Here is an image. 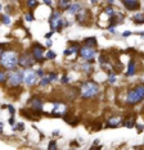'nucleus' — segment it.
Here are the masks:
<instances>
[{
	"mask_svg": "<svg viewBox=\"0 0 144 150\" xmlns=\"http://www.w3.org/2000/svg\"><path fill=\"white\" fill-rule=\"evenodd\" d=\"M0 66L8 71L16 69L18 66V54L14 50H6L0 55Z\"/></svg>",
	"mask_w": 144,
	"mask_h": 150,
	"instance_id": "f257e3e1",
	"label": "nucleus"
},
{
	"mask_svg": "<svg viewBox=\"0 0 144 150\" xmlns=\"http://www.w3.org/2000/svg\"><path fill=\"white\" fill-rule=\"evenodd\" d=\"M144 99V85H138L134 88H130L126 94L125 103L128 105H136Z\"/></svg>",
	"mask_w": 144,
	"mask_h": 150,
	"instance_id": "f03ea898",
	"label": "nucleus"
},
{
	"mask_svg": "<svg viewBox=\"0 0 144 150\" xmlns=\"http://www.w3.org/2000/svg\"><path fill=\"white\" fill-rule=\"evenodd\" d=\"M99 94V86L94 81H86L80 87V96L84 99H93Z\"/></svg>",
	"mask_w": 144,
	"mask_h": 150,
	"instance_id": "7ed1b4c3",
	"label": "nucleus"
},
{
	"mask_svg": "<svg viewBox=\"0 0 144 150\" xmlns=\"http://www.w3.org/2000/svg\"><path fill=\"white\" fill-rule=\"evenodd\" d=\"M49 25H50L51 31H62L63 27L68 26L70 23L67 21H64V18L62 17L61 12H53L50 16V18H49Z\"/></svg>",
	"mask_w": 144,
	"mask_h": 150,
	"instance_id": "20e7f679",
	"label": "nucleus"
},
{
	"mask_svg": "<svg viewBox=\"0 0 144 150\" xmlns=\"http://www.w3.org/2000/svg\"><path fill=\"white\" fill-rule=\"evenodd\" d=\"M8 82L10 87H19L23 83V69H13L8 74Z\"/></svg>",
	"mask_w": 144,
	"mask_h": 150,
	"instance_id": "39448f33",
	"label": "nucleus"
},
{
	"mask_svg": "<svg viewBox=\"0 0 144 150\" xmlns=\"http://www.w3.org/2000/svg\"><path fill=\"white\" fill-rule=\"evenodd\" d=\"M35 58L31 52H25L18 55V66L22 68H31L35 64Z\"/></svg>",
	"mask_w": 144,
	"mask_h": 150,
	"instance_id": "423d86ee",
	"label": "nucleus"
},
{
	"mask_svg": "<svg viewBox=\"0 0 144 150\" xmlns=\"http://www.w3.org/2000/svg\"><path fill=\"white\" fill-rule=\"evenodd\" d=\"M78 55H80L85 62H93L94 58L97 57V50L94 49L93 46H88L84 45L80 47V52H78Z\"/></svg>",
	"mask_w": 144,
	"mask_h": 150,
	"instance_id": "0eeeda50",
	"label": "nucleus"
},
{
	"mask_svg": "<svg viewBox=\"0 0 144 150\" xmlns=\"http://www.w3.org/2000/svg\"><path fill=\"white\" fill-rule=\"evenodd\" d=\"M37 80H39V76L36 74V71H32L30 68H26L23 71V83L26 86H29V87L35 86L37 83Z\"/></svg>",
	"mask_w": 144,
	"mask_h": 150,
	"instance_id": "6e6552de",
	"label": "nucleus"
},
{
	"mask_svg": "<svg viewBox=\"0 0 144 150\" xmlns=\"http://www.w3.org/2000/svg\"><path fill=\"white\" fill-rule=\"evenodd\" d=\"M44 52H45V47H44L41 44H34L32 47H31V53H32L34 58H35L36 62H43L45 59V55H44Z\"/></svg>",
	"mask_w": 144,
	"mask_h": 150,
	"instance_id": "1a4fd4ad",
	"label": "nucleus"
},
{
	"mask_svg": "<svg viewBox=\"0 0 144 150\" xmlns=\"http://www.w3.org/2000/svg\"><path fill=\"white\" fill-rule=\"evenodd\" d=\"M30 107H31V110L34 112L36 115H40L43 113V99L40 96H34L30 99Z\"/></svg>",
	"mask_w": 144,
	"mask_h": 150,
	"instance_id": "9d476101",
	"label": "nucleus"
},
{
	"mask_svg": "<svg viewBox=\"0 0 144 150\" xmlns=\"http://www.w3.org/2000/svg\"><path fill=\"white\" fill-rule=\"evenodd\" d=\"M67 113V107L64 103H62V101H57V103H54L53 105V109H51V115L53 117H62V115H64Z\"/></svg>",
	"mask_w": 144,
	"mask_h": 150,
	"instance_id": "9b49d317",
	"label": "nucleus"
},
{
	"mask_svg": "<svg viewBox=\"0 0 144 150\" xmlns=\"http://www.w3.org/2000/svg\"><path fill=\"white\" fill-rule=\"evenodd\" d=\"M121 1L128 11H138L140 8L139 0H121Z\"/></svg>",
	"mask_w": 144,
	"mask_h": 150,
	"instance_id": "f8f14e48",
	"label": "nucleus"
},
{
	"mask_svg": "<svg viewBox=\"0 0 144 150\" xmlns=\"http://www.w3.org/2000/svg\"><path fill=\"white\" fill-rule=\"evenodd\" d=\"M76 17H77V22L80 23V25H86V19L90 18V12H89L88 9L82 8L76 14Z\"/></svg>",
	"mask_w": 144,
	"mask_h": 150,
	"instance_id": "ddd939ff",
	"label": "nucleus"
},
{
	"mask_svg": "<svg viewBox=\"0 0 144 150\" xmlns=\"http://www.w3.org/2000/svg\"><path fill=\"white\" fill-rule=\"evenodd\" d=\"M82 8H84V6H82L81 3H77V1H76V3H71V5L67 8V13H68V14L76 16Z\"/></svg>",
	"mask_w": 144,
	"mask_h": 150,
	"instance_id": "4468645a",
	"label": "nucleus"
},
{
	"mask_svg": "<svg viewBox=\"0 0 144 150\" xmlns=\"http://www.w3.org/2000/svg\"><path fill=\"white\" fill-rule=\"evenodd\" d=\"M122 123V118H120V117H112V118H109L108 121H107V125H106V127H118Z\"/></svg>",
	"mask_w": 144,
	"mask_h": 150,
	"instance_id": "2eb2a0df",
	"label": "nucleus"
},
{
	"mask_svg": "<svg viewBox=\"0 0 144 150\" xmlns=\"http://www.w3.org/2000/svg\"><path fill=\"white\" fill-rule=\"evenodd\" d=\"M136 73V63L135 60H130L129 62V66H128V71H126V74L130 77V76H134Z\"/></svg>",
	"mask_w": 144,
	"mask_h": 150,
	"instance_id": "dca6fc26",
	"label": "nucleus"
},
{
	"mask_svg": "<svg viewBox=\"0 0 144 150\" xmlns=\"http://www.w3.org/2000/svg\"><path fill=\"white\" fill-rule=\"evenodd\" d=\"M133 21L136 25H143L144 23V13H136L133 16Z\"/></svg>",
	"mask_w": 144,
	"mask_h": 150,
	"instance_id": "f3484780",
	"label": "nucleus"
},
{
	"mask_svg": "<svg viewBox=\"0 0 144 150\" xmlns=\"http://www.w3.org/2000/svg\"><path fill=\"white\" fill-rule=\"evenodd\" d=\"M71 0H58V8L63 9V11H67V8L71 5Z\"/></svg>",
	"mask_w": 144,
	"mask_h": 150,
	"instance_id": "a211bd4d",
	"label": "nucleus"
},
{
	"mask_svg": "<svg viewBox=\"0 0 144 150\" xmlns=\"http://www.w3.org/2000/svg\"><path fill=\"white\" fill-rule=\"evenodd\" d=\"M81 71L85 73H90L93 71V64L91 62H85L84 64H81Z\"/></svg>",
	"mask_w": 144,
	"mask_h": 150,
	"instance_id": "6ab92c4d",
	"label": "nucleus"
},
{
	"mask_svg": "<svg viewBox=\"0 0 144 150\" xmlns=\"http://www.w3.org/2000/svg\"><path fill=\"white\" fill-rule=\"evenodd\" d=\"M97 39L95 37H88V39H85L84 40V45H88V46H93V47H95L97 46Z\"/></svg>",
	"mask_w": 144,
	"mask_h": 150,
	"instance_id": "aec40b11",
	"label": "nucleus"
},
{
	"mask_svg": "<svg viewBox=\"0 0 144 150\" xmlns=\"http://www.w3.org/2000/svg\"><path fill=\"white\" fill-rule=\"evenodd\" d=\"M51 82V80H50V77L49 76H44V77H41V80L39 81V85L40 86H43V87H45L48 86Z\"/></svg>",
	"mask_w": 144,
	"mask_h": 150,
	"instance_id": "412c9836",
	"label": "nucleus"
},
{
	"mask_svg": "<svg viewBox=\"0 0 144 150\" xmlns=\"http://www.w3.org/2000/svg\"><path fill=\"white\" fill-rule=\"evenodd\" d=\"M122 123L125 127H128V128H131L135 126V122H134V118H126V119H123L122 121Z\"/></svg>",
	"mask_w": 144,
	"mask_h": 150,
	"instance_id": "4be33fe9",
	"label": "nucleus"
},
{
	"mask_svg": "<svg viewBox=\"0 0 144 150\" xmlns=\"http://www.w3.org/2000/svg\"><path fill=\"white\" fill-rule=\"evenodd\" d=\"M80 45H78L77 42H73L72 44V46L70 47V52H71V54H78V52H80Z\"/></svg>",
	"mask_w": 144,
	"mask_h": 150,
	"instance_id": "5701e85b",
	"label": "nucleus"
},
{
	"mask_svg": "<svg viewBox=\"0 0 144 150\" xmlns=\"http://www.w3.org/2000/svg\"><path fill=\"white\" fill-rule=\"evenodd\" d=\"M6 81H8V74L5 71L0 69V83H5Z\"/></svg>",
	"mask_w": 144,
	"mask_h": 150,
	"instance_id": "b1692460",
	"label": "nucleus"
},
{
	"mask_svg": "<svg viewBox=\"0 0 144 150\" xmlns=\"http://www.w3.org/2000/svg\"><path fill=\"white\" fill-rule=\"evenodd\" d=\"M0 21H1L4 25H10V22H12V19H10V17L8 16V14H4V16H1L0 17Z\"/></svg>",
	"mask_w": 144,
	"mask_h": 150,
	"instance_id": "393cba45",
	"label": "nucleus"
},
{
	"mask_svg": "<svg viewBox=\"0 0 144 150\" xmlns=\"http://www.w3.org/2000/svg\"><path fill=\"white\" fill-rule=\"evenodd\" d=\"M104 13H106V14H108L109 17H113V16L116 14V12H115V8H113V6H111V5H109V6H107V8L104 9Z\"/></svg>",
	"mask_w": 144,
	"mask_h": 150,
	"instance_id": "a878e982",
	"label": "nucleus"
},
{
	"mask_svg": "<svg viewBox=\"0 0 144 150\" xmlns=\"http://www.w3.org/2000/svg\"><path fill=\"white\" fill-rule=\"evenodd\" d=\"M56 53H54V52H51V50H48V52H46V54H45V59H56Z\"/></svg>",
	"mask_w": 144,
	"mask_h": 150,
	"instance_id": "bb28decb",
	"label": "nucleus"
},
{
	"mask_svg": "<svg viewBox=\"0 0 144 150\" xmlns=\"http://www.w3.org/2000/svg\"><path fill=\"white\" fill-rule=\"evenodd\" d=\"M116 81H117V77H116L115 73H109L108 74V82L109 83H116Z\"/></svg>",
	"mask_w": 144,
	"mask_h": 150,
	"instance_id": "cd10ccee",
	"label": "nucleus"
},
{
	"mask_svg": "<svg viewBox=\"0 0 144 150\" xmlns=\"http://www.w3.org/2000/svg\"><path fill=\"white\" fill-rule=\"evenodd\" d=\"M26 4L29 8H35V6L37 5V0H27Z\"/></svg>",
	"mask_w": 144,
	"mask_h": 150,
	"instance_id": "c85d7f7f",
	"label": "nucleus"
},
{
	"mask_svg": "<svg viewBox=\"0 0 144 150\" xmlns=\"http://www.w3.org/2000/svg\"><path fill=\"white\" fill-rule=\"evenodd\" d=\"M34 19H35V18H34V14H32V13H27V14H26V21H31V22H32L34 21Z\"/></svg>",
	"mask_w": 144,
	"mask_h": 150,
	"instance_id": "c756f323",
	"label": "nucleus"
},
{
	"mask_svg": "<svg viewBox=\"0 0 144 150\" xmlns=\"http://www.w3.org/2000/svg\"><path fill=\"white\" fill-rule=\"evenodd\" d=\"M49 77H50V80H51V81H56L57 78H58V74H57L56 72H53V73L50 72V73H49Z\"/></svg>",
	"mask_w": 144,
	"mask_h": 150,
	"instance_id": "7c9ffc66",
	"label": "nucleus"
},
{
	"mask_svg": "<svg viewBox=\"0 0 144 150\" xmlns=\"http://www.w3.org/2000/svg\"><path fill=\"white\" fill-rule=\"evenodd\" d=\"M36 74L39 77H44V76H45V72H44V69H41V68H40V69L36 71Z\"/></svg>",
	"mask_w": 144,
	"mask_h": 150,
	"instance_id": "2f4dec72",
	"label": "nucleus"
},
{
	"mask_svg": "<svg viewBox=\"0 0 144 150\" xmlns=\"http://www.w3.org/2000/svg\"><path fill=\"white\" fill-rule=\"evenodd\" d=\"M23 128H25V125H23V123H18V125H17V127L13 128V131H17V129H19V131H21V129H23Z\"/></svg>",
	"mask_w": 144,
	"mask_h": 150,
	"instance_id": "473e14b6",
	"label": "nucleus"
},
{
	"mask_svg": "<svg viewBox=\"0 0 144 150\" xmlns=\"http://www.w3.org/2000/svg\"><path fill=\"white\" fill-rule=\"evenodd\" d=\"M62 83H68V82H70V78H68V76H66V74H64V76L63 77H62Z\"/></svg>",
	"mask_w": 144,
	"mask_h": 150,
	"instance_id": "72a5a7b5",
	"label": "nucleus"
},
{
	"mask_svg": "<svg viewBox=\"0 0 144 150\" xmlns=\"http://www.w3.org/2000/svg\"><path fill=\"white\" fill-rule=\"evenodd\" d=\"M43 1H44V4L48 5V6H51V5H53V0H43Z\"/></svg>",
	"mask_w": 144,
	"mask_h": 150,
	"instance_id": "f704fd0d",
	"label": "nucleus"
},
{
	"mask_svg": "<svg viewBox=\"0 0 144 150\" xmlns=\"http://www.w3.org/2000/svg\"><path fill=\"white\" fill-rule=\"evenodd\" d=\"M48 148H49V149H57V144L54 141H50V144H49Z\"/></svg>",
	"mask_w": 144,
	"mask_h": 150,
	"instance_id": "c9c22d12",
	"label": "nucleus"
},
{
	"mask_svg": "<svg viewBox=\"0 0 144 150\" xmlns=\"http://www.w3.org/2000/svg\"><path fill=\"white\" fill-rule=\"evenodd\" d=\"M8 109H9L10 114H12V115H14V113H16V110H14V107H12V105H8Z\"/></svg>",
	"mask_w": 144,
	"mask_h": 150,
	"instance_id": "e433bc0d",
	"label": "nucleus"
},
{
	"mask_svg": "<svg viewBox=\"0 0 144 150\" xmlns=\"http://www.w3.org/2000/svg\"><path fill=\"white\" fill-rule=\"evenodd\" d=\"M108 31L109 32H111V33H116V32H117V31H116V28H115V26H111V27H109V28H108Z\"/></svg>",
	"mask_w": 144,
	"mask_h": 150,
	"instance_id": "4c0bfd02",
	"label": "nucleus"
},
{
	"mask_svg": "<svg viewBox=\"0 0 144 150\" xmlns=\"http://www.w3.org/2000/svg\"><path fill=\"white\" fill-rule=\"evenodd\" d=\"M9 125H12V126H14V118H13V115L9 118Z\"/></svg>",
	"mask_w": 144,
	"mask_h": 150,
	"instance_id": "58836bf2",
	"label": "nucleus"
},
{
	"mask_svg": "<svg viewBox=\"0 0 144 150\" xmlns=\"http://www.w3.org/2000/svg\"><path fill=\"white\" fill-rule=\"evenodd\" d=\"M53 33H54V31H50V32H48L46 35H45V37H46V39H49V37H51V35H53Z\"/></svg>",
	"mask_w": 144,
	"mask_h": 150,
	"instance_id": "ea45409f",
	"label": "nucleus"
},
{
	"mask_svg": "<svg viewBox=\"0 0 144 150\" xmlns=\"http://www.w3.org/2000/svg\"><path fill=\"white\" fill-rule=\"evenodd\" d=\"M130 35H131V32H130V31L123 32V37H128V36H130Z\"/></svg>",
	"mask_w": 144,
	"mask_h": 150,
	"instance_id": "a19ab883",
	"label": "nucleus"
},
{
	"mask_svg": "<svg viewBox=\"0 0 144 150\" xmlns=\"http://www.w3.org/2000/svg\"><path fill=\"white\" fill-rule=\"evenodd\" d=\"M51 44H53V42H51L50 40H48V42H46V46H48V47H50V46H51Z\"/></svg>",
	"mask_w": 144,
	"mask_h": 150,
	"instance_id": "79ce46f5",
	"label": "nucleus"
},
{
	"mask_svg": "<svg viewBox=\"0 0 144 150\" xmlns=\"http://www.w3.org/2000/svg\"><path fill=\"white\" fill-rule=\"evenodd\" d=\"M6 12H12V6H10V5H8V6H6Z\"/></svg>",
	"mask_w": 144,
	"mask_h": 150,
	"instance_id": "37998d69",
	"label": "nucleus"
},
{
	"mask_svg": "<svg viewBox=\"0 0 144 150\" xmlns=\"http://www.w3.org/2000/svg\"><path fill=\"white\" fill-rule=\"evenodd\" d=\"M0 134H3V123L0 122Z\"/></svg>",
	"mask_w": 144,
	"mask_h": 150,
	"instance_id": "c03bdc74",
	"label": "nucleus"
},
{
	"mask_svg": "<svg viewBox=\"0 0 144 150\" xmlns=\"http://www.w3.org/2000/svg\"><path fill=\"white\" fill-rule=\"evenodd\" d=\"M90 3H91V4H97L98 0H90Z\"/></svg>",
	"mask_w": 144,
	"mask_h": 150,
	"instance_id": "a18cd8bd",
	"label": "nucleus"
},
{
	"mask_svg": "<svg viewBox=\"0 0 144 150\" xmlns=\"http://www.w3.org/2000/svg\"><path fill=\"white\" fill-rule=\"evenodd\" d=\"M107 3H108V4H113V3H115V0H107Z\"/></svg>",
	"mask_w": 144,
	"mask_h": 150,
	"instance_id": "49530a36",
	"label": "nucleus"
},
{
	"mask_svg": "<svg viewBox=\"0 0 144 150\" xmlns=\"http://www.w3.org/2000/svg\"><path fill=\"white\" fill-rule=\"evenodd\" d=\"M1 53H3V49H1V45H0V55H1Z\"/></svg>",
	"mask_w": 144,
	"mask_h": 150,
	"instance_id": "de8ad7c7",
	"label": "nucleus"
},
{
	"mask_svg": "<svg viewBox=\"0 0 144 150\" xmlns=\"http://www.w3.org/2000/svg\"><path fill=\"white\" fill-rule=\"evenodd\" d=\"M139 35H140V36H142V37H144V32H140V33H139Z\"/></svg>",
	"mask_w": 144,
	"mask_h": 150,
	"instance_id": "09e8293b",
	"label": "nucleus"
},
{
	"mask_svg": "<svg viewBox=\"0 0 144 150\" xmlns=\"http://www.w3.org/2000/svg\"><path fill=\"white\" fill-rule=\"evenodd\" d=\"M1 9H3V6H1V5H0V12H1Z\"/></svg>",
	"mask_w": 144,
	"mask_h": 150,
	"instance_id": "8fccbe9b",
	"label": "nucleus"
}]
</instances>
